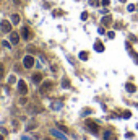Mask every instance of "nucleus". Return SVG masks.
<instances>
[{
  "label": "nucleus",
  "mask_w": 138,
  "mask_h": 140,
  "mask_svg": "<svg viewBox=\"0 0 138 140\" xmlns=\"http://www.w3.org/2000/svg\"><path fill=\"white\" fill-rule=\"evenodd\" d=\"M94 51L96 52H104V44L101 41H96L94 43Z\"/></svg>",
  "instance_id": "9"
},
{
  "label": "nucleus",
  "mask_w": 138,
  "mask_h": 140,
  "mask_svg": "<svg viewBox=\"0 0 138 140\" xmlns=\"http://www.w3.org/2000/svg\"><path fill=\"white\" fill-rule=\"evenodd\" d=\"M130 116H132L130 111H125V113H123V117H125V119H130Z\"/></svg>",
  "instance_id": "25"
},
{
  "label": "nucleus",
  "mask_w": 138,
  "mask_h": 140,
  "mask_svg": "<svg viewBox=\"0 0 138 140\" xmlns=\"http://www.w3.org/2000/svg\"><path fill=\"white\" fill-rule=\"evenodd\" d=\"M62 86H64V88H70V81H68V78H62Z\"/></svg>",
  "instance_id": "17"
},
{
  "label": "nucleus",
  "mask_w": 138,
  "mask_h": 140,
  "mask_svg": "<svg viewBox=\"0 0 138 140\" xmlns=\"http://www.w3.org/2000/svg\"><path fill=\"white\" fill-rule=\"evenodd\" d=\"M46 140H50V139H46Z\"/></svg>",
  "instance_id": "38"
},
{
  "label": "nucleus",
  "mask_w": 138,
  "mask_h": 140,
  "mask_svg": "<svg viewBox=\"0 0 138 140\" xmlns=\"http://www.w3.org/2000/svg\"><path fill=\"white\" fill-rule=\"evenodd\" d=\"M26 103H28L26 98H21V99H20V104H26Z\"/></svg>",
  "instance_id": "31"
},
{
  "label": "nucleus",
  "mask_w": 138,
  "mask_h": 140,
  "mask_svg": "<svg viewBox=\"0 0 138 140\" xmlns=\"http://www.w3.org/2000/svg\"><path fill=\"white\" fill-rule=\"evenodd\" d=\"M137 129H138V125H137Z\"/></svg>",
  "instance_id": "39"
},
{
  "label": "nucleus",
  "mask_w": 138,
  "mask_h": 140,
  "mask_svg": "<svg viewBox=\"0 0 138 140\" xmlns=\"http://www.w3.org/2000/svg\"><path fill=\"white\" fill-rule=\"evenodd\" d=\"M127 10L130 11V13H132V11H135V10H137V8H135V5H133V3H130V5L127 7Z\"/></svg>",
  "instance_id": "22"
},
{
  "label": "nucleus",
  "mask_w": 138,
  "mask_h": 140,
  "mask_svg": "<svg viewBox=\"0 0 138 140\" xmlns=\"http://www.w3.org/2000/svg\"><path fill=\"white\" fill-rule=\"evenodd\" d=\"M97 31L101 33V34H104V26H99V29H97Z\"/></svg>",
  "instance_id": "34"
},
{
  "label": "nucleus",
  "mask_w": 138,
  "mask_h": 140,
  "mask_svg": "<svg viewBox=\"0 0 138 140\" xmlns=\"http://www.w3.org/2000/svg\"><path fill=\"white\" fill-rule=\"evenodd\" d=\"M107 38H109V39H114V38H115V33H114V31H109V33H107Z\"/></svg>",
  "instance_id": "24"
},
{
  "label": "nucleus",
  "mask_w": 138,
  "mask_h": 140,
  "mask_svg": "<svg viewBox=\"0 0 138 140\" xmlns=\"http://www.w3.org/2000/svg\"><path fill=\"white\" fill-rule=\"evenodd\" d=\"M41 81H42V75H41V73H34V75H32V83L39 85Z\"/></svg>",
  "instance_id": "12"
},
{
  "label": "nucleus",
  "mask_w": 138,
  "mask_h": 140,
  "mask_svg": "<svg viewBox=\"0 0 138 140\" xmlns=\"http://www.w3.org/2000/svg\"><path fill=\"white\" fill-rule=\"evenodd\" d=\"M18 91L21 93L23 96H24V95L28 93V86H26V83H24L23 80H20V81H18Z\"/></svg>",
  "instance_id": "7"
},
{
  "label": "nucleus",
  "mask_w": 138,
  "mask_h": 140,
  "mask_svg": "<svg viewBox=\"0 0 138 140\" xmlns=\"http://www.w3.org/2000/svg\"><path fill=\"white\" fill-rule=\"evenodd\" d=\"M86 18H88V13H86V11H83V13H81V20H83V21H85Z\"/></svg>",
  "instance_id": "28"
},
{
  "label": "nucleus",
  "mask_w": 138,
  "mask_h": 140,
  "mask_svg": "<svg viewBox=\"0 0 138 140\" xmlns=\"http://www.w3.org/2000/svg\"><path fill=\"white\" fill-rule=\"evenodd\" d=\"M13 2H15V3H20V0H13Z\"/></svg>",
  "instance_id": "35"
},
{
  "label": "nucleus",
  "mask_w": 138,
  "mask_h": 140,
  "mask_svg": "<svg viewBox=\"0 0 138 140\" xmlns=\"http://www.w3.org/2000/svg\"><path fill=\"white\" fill-rule=\"evenodd\" d=\"M23 140H37V137H28V135H24Z\"/></svg>",
  "instance_id": "26"
},
{
  "label": "nucleus",
  "mask_w": 138,
  "mask_h": 140,
  "mask_svg": "<svg viewBox=\"0 0 138 140\" xmlns=\"http://www.w3.org/2000/svg\"><path fill=\"white\" fill-rule=\"evenodd\" d=\"M2 46L5 49H11V43H8V41H2Z\"/></svg>",
  "instance_id": "19"
},
{
  "label": "nucleus",
  "mask_w": 138,
  "mask_h": 140,
  "mask_svg": "<svg viewBox=\"0 0 138 140\" xmlns=\"http://www.w3.org/2000/svg\"><path fill=\"white\" fill-rule=\"evenodd\" d=\"M89 5H91V7H96V5H99V0H89Z\"/></svg>",
  "instance_id": "23"
},
{
  "label": "nucleus",
  "mask_w": 138,
  "mask_h": 140,
  "mask_svg": "<svg viewBox=\"0 0 138 140\" xmlns=\"http://www.w3.org/2000/svg\"><path fill=\"white\" fill-rule=\"evenodd\" d=\"M10 43L11 44L20 43V33H10Z\"/></svg>",
  "instance_id": "8"
},
{
  "label": "nucleus",
  "mask_w": 138,
  "mask_h": 140,
  "mask_svg": "<svg viewBox=\"0 0 138 140\" xmlns=\"http://www.w3.org/2000/svg\"><path fill=\"white\" fill-rule=\"evenodd\" d=\"M62 106H64V104H62V101H52V103H50V108H52L54 111L62 109Z\"/></svg>",
  "instance_id": "10"
},
{
  "label": "nucleus",
  "mask_w": 138,
  "mask_h": 140,
  "mask_svg": "<svg viewBox=\"0 0 138 140\" xmlns=\"http://www.w3.org/2000/svg\"><path fill=\"white\" fill-rule=\"evenodd\" d=\"M57 129H58V130H62L64 134H68V129H67L65 125H62V124H57Z\"/></svg>",
  "instance_id": "16"
},
{
  "label": "nucleus",
  "mask_w": 138,
  "mask_h": 140,
  "mask_svg": "<svg viewBox=\"0 0 138 140\" xmlns=\"http://www.w3.org/2000/svg\"><path fill=\"white\" fill-rule=\"evenodd\" d=\"M11 25H13V23L8 21V20H2V21H0V29L3 33H11Z\"/></svg>",
  "instance_id": "1"
},
{
  "label": "nucleus",
  "mask_w": 138,
  "mask_h": 140,
  "mask_svg": "<svg viewBox=\"0 0 138 140\" xmlns=\"http://www.w3.org/2000/svg\"><path fill=\"white\" fill-rule=\"evenodd\" d=\"M20 21H21L20 15H18V13H13V15H11V23H13V25H18Z\"/></svg>",
  "instance_id": "15"
},
{
  "label": "nucleus",
  "mask_w": 138,
  "mask_h": 140,
  "mask_svg": "<svg viewBox=\"0 0 138 140\" xmlns=\"http://www.w3.org/2000/svg\"><path fill=\"white\" fill-rule=\"evenodd\" d=\"M15 81H16V78H15V77H13V75H11L10 78H8V83H15Z\"/></svg>",
  "instance_id": "29"
},
{
  "label": "nucleus",
  "mask_w": 138,
  "mask_h": 140,
  "mask_svg": "<svg viewBox=\"0 0 138 140\" xmlns=\"http://www.w3.org/2000/svg\"><path fill=\"white\" fill-rule=\"evenodd\" d=\"M101 13H102V15H107V13H109V10H107V8H102Z\"/></svg>",
  "instance_id": "32"
},
{
  "label": "nucleus",
  "mask_w": 138,
  "mask_h": 140,
  "mask_svg": "<svg viewBox=\"0 0 138 140\" xmlns=\"http://www.w3.org/2000/svg\"><path fill=\"white\" fill-rule=\"evenodd\" d=\"M86 129L89 130V132H93V134H97L99 132V125L96 124L94 121H88L86 122Z\"/></svg>",
  "instance_id": "2"
},
{
  "label": "nucleus",
  "mask_w": 138,
  "mask_h": 140,
  "mask_svg": "<svg viewBox=\"0 0 138 140\" xmlns=\"http://www.w3.org/2000/svg\"><path fill=\"white\" fill-rule=\"evenodd\" d=\"M21 38L24 39V41H29V39H31V31H29V28H26V26L21 28Z\"/></svg>",
  "instance_id": "6"
},
{
  "label": "nucleus",
  "mask_w": 138,
  "mask_h": 140,
  "mask_svg": "<svg viewBox=\"0 0 138 140\" xmlns=\"http://www.w3.org/2000/svg\"><path fill=\"white\" fill-rule=\"evenodd\" d=\"M125 90H127L128 93H135L137 91V86L133 85V83H127V85H125Z\"/></svg>",
  "instance_id": "14"
},
{
  "label": "nucleus",
  "mask_w": 138,
  "mask_h": 140,
  "mask_svg": "<svg viewBox=\"0 0 138 140\" xmlns=\"http://www.w3.org/2000/svg\"><path fill=\"white\" fill-rule=\"evenodd\" d=\"M88 114H91V111L89 109H85V111H83V116H88Z\"/></svg>",
  "instance_id": "33"
},
{
  "label": "nucleus",
  "mask_w": 138,
  "mask_h": 140,
  "mask_svg": "<svg viewBox=\"0 0 138 140\" xmlns=\"http://www.w3.org/2000/svg\"><path fill=\"white\" fill-rule=\"evenodd\" d=\"M0 140H3V137H2V135H0Z\"/></svg>",
  "instance_id": "37"
},
{
  "label": "nucleus",
  "mask_w": 138,
  "mask_h": 140,
  "mask_svg": "<svg viewBox=\"0 0 138 140\" xmlns=\"http://www.w3.org/2000/svg\"><path fill=\"white\" fill-rule=\"evenodd\" d=\"M3 73H5V67H3V64H0V78L3 77Z\"/></svg>",
  "instance_id": "21"
},
{
  "label": "nucleus",
  "mask_w": 138,
  "mask_h": 140,
  "mask_svg": "<svg viewBox=\"0 0 138 140\" xmlns=\"http://www.w3.org/2000/svg\"><path fill=\"white\" fill-rule=\"evenodd\" d=\"M111 23H112V16L111 15H104V18H102V25H104V26H109Z\"/></svg>",
  "instance_id": "13"
},
{
  "label": "nucleus",
  "mask_w": 138,
  "mask_h": 140,
  "mask_svg": "<svg viewBox=\"0 0 138 140\" xmlns=\"http://www.w3.org/2000/svg\"><path fill=\"white\" fill-rule=\"evenodd\" d=\"M52 88V81H46L42 86H41V93H46V91H49Z\"/></svg>",
  "instance_id": "11"
},
{
  "label": "nucleus",
  "mask_w": 138,
  "mask_h": 140,
  "mask_svg": "<svg viewBox=\"0 0 138 140\" xmlns=\"http://www.w3.org/2000/svg\"><path fill=\"white\" fill-rule=\"evenodd\" d=\"M120 2H122V3H125V2H127V0H120Z\"/></svg>",
  "instance_id": "36"
},
{
  "label": "nucleus",
  "mask_w": 138,
  "mask_h": 140,
  "mask_svg": "<svg viewBox=\"0 0 138 140\" xmlns=\"http://www.w3.org/2000/svg\"><path fill=\"white\" fill-rule=\"evenodd\" d=\"M34 127H36V124H34V122H32V124H29L26 127V130H31V129H34Z\"/></svg>",
  "instance_id": "30"
},
{
  "label": "nucleus",
  "mask_w": 138,
  "mask_h": 140,
  "mask_svg": "<svg viewBox=\"0 0 138 140\" xmlns=\"http://www.w3.org/2000/svg\"><path fill=\"white\" fill-rule=\"evenodd\" d=\"M50 135H54L55 139H60V140H67V135L58 129H50Z\"/></svg>",
  "instance_id": "3"
},
{
  "label": "nucleus",
  "mask_w": 138,
  "mask_h": 140,
  "mask_svg": "<svg viewBox=\"0 0 138 140\" xmlns=\"http://www.w3.org/2000/svg\"><path fill=\"white\" fill-rule=\"evenodd\" d=\"M23 65H24L26 69H32V65H34V57H32V55H26V57L23 59Z\"/></svg>",
  "instance_id": "4"
},
{
  "label": "nucleus",
  "mask_w": 138,
  "mask_h": 140,
  "mask_svg": "<svg viewBox=\"0 0 138 140\" xmlns=\"http://www.w3.org/2000/svg\"><path fill=\"white\" fill-rule=\"evenodd\" d=\"M78 57H80V60H88V52H85V51H83V52H80V55H78Z\"/></svg>",
  "instance_id": "18"
},
{
  "label": "nucleus",
  "mask_w": 138,
  "mask_h": 140,
  "mask_svg": "<svg viewBox=\"0 0 138 140\" xmlns=\"http://www.w3.org/2000/svg\"><path fill=\"white\" fill-rule=\"evenodd\" d=\"M125 47H127V51L130 52V55H132V59H133V60H135V62L138 64V54H137V52H135V51L132 49V44H130V43H125Z\"/></svg>",
  "instance_id": "5"
},
{
  "label": "nucleus",
  "mask_w": 138,
  "mask_h": 140,
  "mask_svg": "<svg viewBox=\"0 0 138 140\" xmlns=\"http://www.w3.org/2000/svg\"><path fill=\"white\" fill-rule=\"evenodd\" d=\"M101 3H102L104 7H109V3H111V0H102Z\"/></svg>",
  "instance_id": "27"
},
{
  "label": "nucleus",
  "mask_w": 138,
  "mask_h": 140,
  "mask_svg": "<svg viewBox=\"0 0 138 140\" xmlns=\"http://www.w3.org/2000/svg\"><path fill=\"white\" fill-rule=\"evenodd\" d=\"M104 140H111V132H109V130L104 132Z\"/></svg>",
  "instance_id": "20"
}]
</instances>
